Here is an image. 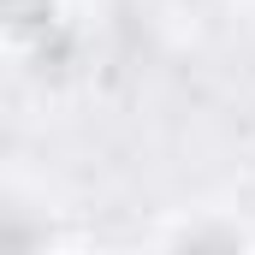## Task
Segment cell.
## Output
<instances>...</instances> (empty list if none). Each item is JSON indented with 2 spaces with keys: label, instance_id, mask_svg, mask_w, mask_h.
<instances>
[{
  "label": "cell",
  "instance_id": "6da1fadb",
  "mask_svg": "<svg viewBox=\"0 0 255 255\" xmlns=\"http://www.w3.org/2000/svg\"><path fill=\"white\" fill-rule=\"evenodd\" d=\"M65 18H71L65 0H0V48L12 60H42Z\"/></svg>",
  "mask_w": 255,
  "mask_h": 255
}]
</instances>
